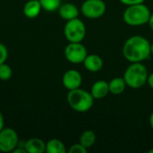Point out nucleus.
<instances>
[{"instance_id":"obj_1","label":"nucleus","mask_w":153,"mask_h":153,"mask_svg":"<svg viewBox=\"0 0 153 153\" xmlns=\"http://www.w3.org/2000/svg\"><path fill=\"white\" fill-rule=\"evenodd\" d=\"M122 51L125 58L130 63H143L152 54L151 43L143 36H132L124 43Z\"/></svg>"},{"instance_id":"obj_2","label":"nucleus","mask_w":153,"mask_h":153,"mask_svg":"<svg viewBox=\"0 0 153 153\" xmlns=\"http://www.w3.org/2000/svg\"><path fill=\"white\" fill-rule=\"evenodd\" d=\"M148 70L143 63H131L124 73L126 85L132 89H140L147 82Z\"/></svg>"},{"instance_id":"obj_3","label":"nucleus","mask_w":153,"mask_h":153,"mask_svg":"<svg viewBox=\"0 0 153 153\" xmlns=\"http://www.w3.org/2000/svg\"><path fill=\"white\" fill-rule=\"evenodd\" d=\"M67 102L74 111L85 113L92 108L94 98L91 92L78 88L68 91Z\"/></svg>"},{"instance_id":"obj_4","label":"nucleus","mask_w":153,"mask_h":153,"mask_svg":"<svg viewBox=\"0 0 153 153\" xmlns=\"http://www.w3.org/2000/svg\"><path fill=\"white\" fill-rule=\"evenodd\" d=\"M151 11L144 4L128 5L123 13V19L129 26H142L148 22Z\"/></svg>"},{"instance_id":"obj_5","label":"nucleus","mask_w":153,"mask_h":153,"mask_svg":"<svg viewBox=\"0 0 153 153\" xmlns=\"http://www.w3.org/2000/svg\"><path fill=\"white\" fill-rule=\"evenodd\" d=\"M64 34L69 42H82L86 35L84 22L79 18L66 21L64 28Z\"/></svg>"},{"instance_id":"obj_6","label":"nucleus","mask_w":153,"mask_h":153,"mask_svg":"<svg viewBox=\"0 0 153 153\" xmlns=\"http://www.w3.org/2000/svg\"><path fill=\"white\" fill-rule=\"evenodd\" d=\"M65 56L72 64L78 65L83 63L88 55L87 48L82 42H69L64 51Z\"/></svg>"},{"instance_id":"obj_7","label":"nucleus","mask_w":153,"mask_h":153,"mask_svg":"<svg viewBox=\"0 0 153 153\" xmlns=\"http://www.w3.org/2000/svg\"><path fill=\"white\" fill-rule=\"evenodd\" d=\"M107 6L103 0H85L81 6L82 13L89 19H99L106 13Z\"/></svg>"},{"instance_id":"obj_8","label":"nucleus","mask_w":153,"mask_h":153,"mask_svg":"<svg viewBox=\"0 0 153 153\" xmlns=\"http://www.w3.org/2000/svg\"><path fill=\"white\" fill-rule=\"evenodd\" d=\"M19 143V137L16 131L13 128H3L0 131V152H11Z\"/></svg>"},{"instance_id":"obj_9","label":"nucleus","mask_w":153,"mask_h":153,"mask_svg":"<svg viewBox=\"0 0 153 153\" xmlns=\"http://www.w3.org/2000/svg\"><path fill=\"white\" fill-rule=\"evenodd\" d=\"M63 85L68 91L78 89L81 87L82 82V76L77 70L71 69L66 71L62 78Z\"/></svg>"},{"instance_id":"obj_10","label":"nucleus","mask_w":153,"mask_h":153,"mask_svg":"<svg viewBox=\"0 0 153 153\" xmlns=\"http://www.w3.org/2000/svg\"><path fill=\"white\" fill-rule=\"evenodd\" d=\"M82 64L84 65V67L86 68V70L91 73H96L102 69L104 62L101 56H100L99 55L88 54Z\"/></svg>"},{"instance_id":"obj_11","label":"nucleus","mask_w":153,"mask_h":153,"mask_svg":"<svg viewBox=\"0 0 153 153\" xmlns=\"http://www.w3.org/2000/svg\"><path fill=\"white\" fill-rule=\"evenodd\" d=\"M109 93L108 82L104 80H99L95 82L91 89V94L94 100H101L108 96Z\"/></svg>"},{"instance_id":"obj_12","label":"nucleus","mask_w":153,"mask_h":153,"mask_svg":"<svg viewBox=\"0 0 153 153\" xmlns=\"http://www.w3.org/2000/svg\"><path fill=\"white\" fill-rule=\"evenodd\" d=\"M58 13L60 17L65 21H70L78 18L79 10L76 5L72 3H65L60 5L58 8Z\"/></svg>"},{"instance_id":"obj_13","label":"nucleus","mask_w":153,"mask_h":153,"mask_svg":"<svg viewBox=\"0 0 153 153\" xmlns=\"http://www.w3.org/2000/svg\"><path fill=\"white\" fill-rule=\"evenodd\" d=\"M24 149L26 152L42 153L46 152V143L39 138H30L24 142Z\"/></svg>"},{"instance_id":"obj_14","label":"nucleus","mask_w":153,"mask_h":153,"mask_svg":"<svg viewBox=\"0 0 153 153\" xmlns=\"http://www.w3.org/2000/svg\"><path fill=\"white\" fill-rule=\"evenodd\" d=\"M42 9L39 0H30L23 6V13L29 19L36 18Z\"/></svg>"},{"instance_id":"obj_15","label":"nucleus","mask_w":153,"mask_h":153,"mask_svg":"<svg viewBox=\"0 0 153 153\" xmlns=\"http://www.w3.org/2000/svg\"><path fill=\"white\" fill-rule=\"evenodd\" d=\"M126 83L125 82V79L123 77H116L113 78L108 82V88H109V93L114 95H119L122 94L126 87Z\"/></svg>"},{"instance_id":"obj_16","label":"nucleus","mask_w":153,"mask_h":153,"mask_svg":"<svg viewBox=\"0 0 153 153\" xmlns=\"http://www.w3.org/2000/svg\"><path fill=\"white\" fill-rule=\"evenodd\" d=\"M47 153H65L66 149L63 142L58 139H51L46 143Z\"/></svg>"},{"instance_id":"obj_17","label":"nucleus","mask_w":153,"mask_h":153,"mask_svg":"<svg viewBox=\"0 0 153 153\" xmlns=\"http://www.w3.org/2000/svg\"><path fill=\"white\" fill-rule=\"evenodd\" d=\"M96 142V134L93 131L91 130H86L84 131L80 137V143L83 145L85 148L90 149L94 145Z\"/></svg>"},{"instance_id":"obj_18","label":"nucleus","mask_w":153,"mask_h":153,"mask_svg":"<svg viewBox=\"0 0 153 153\" xmlns=\"http://www.w3.org/2000/svg\"><path fill=\"white\" fill-rule=\"evenodd\" d=\"M42 9L47 12H55L58 10L62 0H39Z\"/></svg>"},{"instance_id":"obj_19","label":"nucleus","mask_w":153,"mask_h":153,"mask_svg":"<svg viewBox=\"0 0 153 153\" xmlns=\"http://www.w3.org/2000/svg\"><path fill=\"white\" fill-rule=\"evenodd\" d=\"M12 75H13V70L11 66L5 63L1 64L0 65V80L7 81L12 77Z\"/></svg>"},{"instance_id":"obj_20","label":"nucleus","mask_w":153,"mask_h":153,"mask_svg":"<svg viewBox=\"0 0 153 153\" xmlns=\"http://www.w3.org/2000/svg\"><path fill=\"white\" fill-rule=\"evenodd\" d=\"M88 151L87 148H85L83 145H82L80 143L74 144L70 147V149L68 150L69 153H86Z\"/></svg>"},{"instance_id":"obj_21","label":"nucleus","mask_w":153,"mask_h":153,"mask_svg":"<svg viewBox=\"0 0 153 153\" xmlns=\"http://www.w3.org/2000/svg\"><path fill=\"white\" fill-rule=\"evenodd\" d=\"M7 56H8V50H7V48L0 43V65L3 64V63H5L6 59H7Z\"/></svg>"},{"instance_id":"obj_22","label":"nucleus","mask_w":153,"mask_h":153,"mask_svg":"<svg viewBox=\"0 0 153 153\" xmlns=\"http://www.w3.org/2000/svg\"><path fill=\"white\" fill-rule=\"evenodd\" d=\"M123 4L126 5H133V4H143L145 0H119Z\"/></svg>"},{"instance_id":"obj_23","label":"nucleus","mask_w":153,"mask_h":153,"mask_svg":"<svg viewBox=\"0 0 153 153\" xmlns=\"http://www.w3.org/2000/svg\"><path fill=\"white\" fill-rule=\"evenodd\" d=\"M147 83L149 84V86L153 90V73H152L151 74H149L148 80H147Z\"/></svg>"},{"instance_id":"obj_24","label":"nucleus","mask_w":153,"mask_h":153,"mask_svg":"<svg viewBox=\"0 0 153 153\" xmlns=\"http://www.w3.org/2000/svg\"><path fill=\"white\" fill-rule=\"evenodd\" d=\"M4 119L3 114L0 112V131L4 128Z\"/></svg>"},{"instance_id":"obj_25","label":"nucleus","mask_w":153,"mask_h":153,"mask_svg":"<svg viewBox=\"0 0 153 153\" xmlns=\"http://www.w3.org/2000/svg\"><path fill=\"white\" fill-rule=\"evenodd\" d=\"M148 23H149V26H150L151 30L153 31V13L151 14V16L149 18V21H148Z\"/></svg>"},{"instance_id":"obj_26","label":"nucleus","mask_w":153,"mask_h":153,"mask_svg":"<svg viewBox=\"0 0 153 153\" xmlns=\"http://www.w3.org/2000/svg\"><path fill=\"white\" fill-rule=\"evenodd\" d=\"M149 123H150V126L153 129V112L151 114L150 116V118H149Z\"/></svg>"},{"instance_id":"obj_27","label":"nucleus","mask_w":153,"mask_h":153,"mask_svg":"<svg viewBox=\"0 0 153 153\" xmlns=\"http://www.w3.org/2000/svg\"><path fill=\"white\" fill-rule=\"evenodd\" d=\"M151 49H152V54H153V42L151 44Z\"/></svg>"},{"instance_id":"obj_28","label":"nucleus","mask_w":153,"mask_h":153,"mask_svg":"<svg viewBox=\"0 0 153 153\" xmlns=\"http://www.w3.org/2000/svg\"><path fill=\"white\" fill-rule=\"evenodd\" d=\"M149 153H153V150H151V151H149Z\"/></svg>"}]
</instances>
